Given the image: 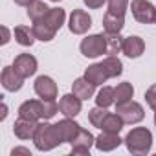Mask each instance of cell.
Returning a JSON list of instances; mask_svg holds the SVG:
<instances>
[{
  "label": "cell",
  "instance_id": "obj_29",
  "mask_svg": "<svg viewBox=\"0 0 156 156\" xmlns=\"http://www.w3.org/2000/svg\"><path fill=\"white\" fill-rule=\"evenodd\" d=\"M59 105L55 103V99H42V119H50L59 112Z\"/></svg>",
  "mask_w": 156,
  "mask_h": 156
},
{
  "label": "cell",
  "instance_id": "obj_37",
  "mask_svg": "<svg viewBox=\"0 0 156 156\" xmlns=\"http://www.w3.org/2000/svg\"><path fill=\"white\" fill-rule=\"evenodd\" d=\"M51 2H61V0H51Z\"/></svg>",
  "mask_w": 156,
  "mask_h": 156
},
{
  "label": "cell",
  "instance_id": "obj_20",
  "mask_svg": "<svg viewBox=\"0 0 156 156\" xmlns=\"http://www.w3.org/2000/svg\"><path fill=\"white\" fill-rule=\"evenodd\" d=\"M85 77H87L90 83H94L96 87L103 85V83L108 79V75H107V72H105V68H103V64H101V62H96V64L88 66V68H87V72H85Z\"/></svg>",
  "mask_w": 156,
  "mask_h": 156
},
{
  "label": "cell",
  "instance_id": "obj_9",
  "mask_svg": "<svg viewBox=\"0 0 156 156\" xmlns=\"http://www.w3.org/2000/svg\"><path fill=\"white\" fill-rule=\"evenodd\" d=\"M33 88L41 99H55L57 98V83L48 75H39L35 79Z\"/></svg>",
  "mask_w": 156,
  "mask_h": 156
},
{
  "label": "cell",
  "instance_id": "obj_10",
  "mask_svg": "<svg viewBox=\"0 0 156 156\" xmlns=\"http://www.w3.org/2000/svg\"><path fill=\"white\" fill-rule=\"evenodd\" d=\"M13 68L19 75H22L24 79L26 77H31L35 72H37V59L30 53H20L15 57L13 61Z\"/></svg>",
  "mask_w": 156,
  "mask_h": 156
},
{
  "label": "cell",
  "instance_id": "obj_13",
  "mask_svg": "<svg viewBox=\"0 0 156 156\" xmlns=\"http://www.w3.org/2000/svg\"><path fill=\"white\" fill-rule=\"evenodd\" d=\"M19 116L26 119H42V99H28L19 107Z\"/></svg>",
  "mask_w": 156,
  "mask_h": 156
},
{
  "label": "cell",
  "instance_id": "obj_2",
  "mask_svg": "<svg viewBox=\"0 0 156 156\" xmlns=\"http://www.w3.org/2000/svg\"><path fill=\"white\" fill-rule=\"evenodd\" d=\"M123 143L130 154H149L152 147V132L147 127H136L125 136Z\"/></svg>",
  "mask_w": 156,
  "mask_h": 156
},
{
  "label": "cell",
  "instance_id": "obj_1",
  "mask_svg": "<svg viewBox=\"0 0 156 156\" xmlns=\"http://www.w3.org/2000/svg\"><path fill=\"white\" fill-rule=\"evenodd\" d=\"M64 20H66L64 9H61V8H50V11H48L42 19L35 20L31 28H33V33H35V37H37L39 41L50 42V41L55 37V33L62 28Z\"/></svg>",
  "mask_w": 156,
  "mask_h": 156
},
{
  "label": "cell",
  "instance_id": "obj_7",
  "mask_svg": "<svg viewBox=\"0 0 156 156\" xmlns=\"http://www.w3.org/2000/svg\"><path fill=\"white\" fill-rule=\"evenodd\" d=\"M92 26V17L85 11V9H73L72 15H70V20H68V28L72 33L75 35H83L90 30Z\"/></svg>",
  "mask_w": 156,
  "mask_h": 156
},
{
  "label": "cell",
  "instance_id": "obj_14",
  "mask_svg": "<svg viewBox=\"0 0 156 156\" xmlns=\"http://www.w3.org/2000/svg\"><path fill=\"white\" fill-rule=\"evenodd\" d=\"M37 125L39 121H33V119H26V118H20L15 121L13 125V132L19 140H33L35 136V130H37Z\"/></svg>",
  "mask_w": 156,
  "mask_h": 156
},
{
  "label": "cell",
  "instance_id": "obj_18",
  "mask_svg": "<svg viewBox=\"0 0 156 156\" xmlns=\"http://www.w3.org/2000/svg\"><path fill=\"white\" fill-rule=\"evenodd\" d=\"M94 90H96V85L90 83L87 77H79V79H75L73 85H72V92L79 99H83V101L90 99L94 96Z\"/></svg>",
  "mask_w": 156,
  "mask_h": 156
},
{
  "label": "cell",
  "instance_id": "obj_27",
  "mask_svg": "<svg viewBox=\"0 0 156 156\" xmlns=\"http://www.w3.org/2000/svg\"><path fill=\"white\" fill-rule=\"evenodd\" d=\"M107 41H108V55H118L123 46V37L119 33H107Z\"/></svg>",
  "mask_w": 156,
  "mask_h": 156
},
{
  "label": "cell",
  "instance_id": "obj_8",
  "mask_svg": "<svg viewBox=\"0 0 156 156\" xmlns=\"http://www.w3.org/2000/svg\"><path fill=\"white\" fill-rule=\"evenodd\" d=\"M70 145H72V154H88L92 145H96V138L92 136L90 130L81 127V130L70 141Z\"/></svg>",
  "mask_w": 156,
  "mask_h": 156
},
{
  "label": "cell",
  "instance_id": "obj_25",
  "mask_svg": "<svg viewBox=\"0 0 156 156\" xmlns=\"http://www.w3.org/2000/svg\"><path fill=\"white\" fill-rule=\"evenodd\" d=\"M114 103H116V99H114V88L112 87H103L98 92V96H96V105L103 107V108H108Z\"/></svg>",
  "mask_w": 156,
  "mask_h": 156
},
{
  "label": "cell",
  "instance_id": "obj_16",
  "mask_svg": "<svg viewBox=\"0 0 156 156\" xmlns=\"http://www.w3.org/2000/svg\"><path fill=\"white\" fill-rule=\"evenodd\" d=\"M81 101H83V99H79V98L72 92V94H66V96L61 98L59 108H61V112H62L66 118H75L77 114L81 112Z\"/></svg>",
  "mask_w": 156,
  "mask_h": 156
},
{
  "label": "cell",
  "instance_id": "obj_31",
  "mask_svg": "<svg viewBox=\"0 0 156 156\" xmlns=\"http://www.w3.org/2000/svg\"><path fill=\"white\" fill-rule=\"evenodd\" d=\"M145 101H147V105H149L152 110H156V85H152V87L147 88V92H145Z\"/></svg>",
  "mask_w": 156,
  "mask_h": 156
},
{
  "label": "cell",
  "instance_id": "obj_35",
  "mask_svg": "<svg viewBox=\"0 0 156 156\" xmlns=\"http://www.w3.org/2000/svg\"><path fill=\"white\" fill-rule=\"evenodd\" d=\"M13 2H15L17 6H26V8H28V6L33 2V0H13Z\"/></svg>",
  "mask_w": 156,
  "mask_h": 156
},
{
  "label": "cell",
  "instance_id": "obj_34",
  "mask_svg": "<svg viewBox=\"0 0 156 156\" xmlns=\"http://www.w3.org/2000/svg\"><path fill=\"white\" fill-rule=\"evenodd\" d=\"M8 42H9V30L2 26V44H8Z\"/></svg>",
  "mask_w": 156,
  "mask_h": 156
},
{
  "label": "cell",
  "instance_id": "obj_21",
  "mask_svg": "<svg viewBox=\"0 0 156 156\" xmlns=\"http://www.w3.org/2000/svg\"><path fill=\"white\" fill-rule=\"evenodd\" d=\"M101 64H103V68H105V72H107V75H108V79H110V77H118V75L123 73V62H121L116 55L105 57V59L101 61Z\"/></svg>",
  "mask_w": 156,
  "mask_h": 156
},
{
  "label": "cell",
  "instance_id": "obj_36",
  "mask_svg": "<svg viewBox=\"0 0 156 156\" xmlns=\"http://www.w3.org/2000/svg\"><path fill=\"white\" fill-rule=\"evenodd\" d=\"M154 125H156V110H154Z\"/></svg>",
  "mask_w": 156,
  "mask_h": 156
},
{
  "label": "cell",
  "instance_id": "obj_28",
  "mask_svg": "<svg viewBox=\"0 0 156 156\" xmlns=\"http://www.w3.org/2000/svg\"><path fill=\"white\" fill-rule=\"evenodd\" d=\"M107 108H103V107H96V108H92L90 112H88V121L92 123V127H101V123H103V119L107 118Z\"/></svg>",
  "mask_w": 156,
  "mask_h": 156
},
{
  "label": "cell",
  "instance_id": "obj_19",
  "mask_svg": "<svg viewBox=\"0 0 156 156\" xmlns=\"http://www.w3.org/2000/svg\"><path fill=\"white\" fill-rule=\"evenodd\" d=\"M103 28H105L107 33H119L125 28V17L107 11L105 17H103Z\"/></svg>",
  "mask_w": 156,
  "mask_h": 156
},
{
  "label": "cell",
  "instance_id": "obj_11",
  "mask_svg": "<svg viewBox=\"0 0 156 156\" xmlns=\"http://www.w3.org/2000/svg\"><path fill=\"white\" fill-rule=\"evenodd\" d=\"M55 129H57V132H59L61 141H62V143H70V141L77 136V132L81 130V125L75 123L73 118H64V119H61V121L55 123Z\"/></svg>",
  "mask_w": 156,
  "mask_h": 156
},
{
  "label": "cell",
  "instance_id": "obj_23",
  "mask_svg": "<svg viewBox=\"0 0 156 156\" xmlns=\"http://www.w3.org/2000/svg\"><path fill=\"white\" fill-rule=\"evenodd\" d=\"M123 125H125V123H123V119L118 116V112H116V114L108 112L99 129H101L103 132H116V134H119V130L123 129Z\"/></svg>",
  "mask_w": 156,
  "mask_h": 156
},
{
  "label": "cell",
  "instance_id": "obj_3",
  "mask_svg": "<svg viewBox=\"0 0 156 156\" xmlns=\"http://www.w3.org/2000/svg\"><path fill=\"white\" fill-rule=\"evenodd\" d=\"M33 143L39 151L46 152V151H51L55 149L57 145H61V138H59V132L55 129V125L51 123H46V119L42 123L37 125V130H35V136H33Z\"/></svg>",
  "mask_w": 156,
  "mask_h": 156
},
{
  "label": "cell",
  "instance_id": "obj_22",
  "mask_svg": "<svg viewBox=\"0 0 156 156\" xmlns=\"http://www.w3.org/2000/svg\"><path fill=\"white\" fill-rule=\"evenodd\" d=\"M13 35H15V41L20 46H31L37 39L35 33H33V28H28V26H17L13 30Z\"/></svg>",
  "mask_w": 156,
  "mask_h": 156
},
{
  "label": "cell",
  "instance_id": "obj_30",
  "mask_svg": "<svg viewBox=\"0 0 156 156\" xmlns=\"http://www.w3.org/2000/svg\"><path fill=\"white\" fill-rule=\"evenodd\" d=\"M127 8H129V0H108V11L110 13H116V15H123L125 17Z\"/></svg>",
  "mask_w": 156,
  "mask_h": 156
},
{
  "label": "cell",
  "instance_id": "obj_5",
  "mask_svg": "<svg viewBox=\"0 0 156 156\" xmlns=\"http://www.w3.org/2000/svg\"><path fill=\"white\" fill-rule=\"evenodd\" d=\"M118 116L123 119V123L127 125H134V123H140L143 118H145V110L143 107L138 103V101H125V103H119L118 108H116Z\"/></svg>",
  "mask_w": 156,
  "mask_h": 156
},
{
  "label": "cell",
  "instance_id": "obj_17",
  "mask_svg": "<svg viewBox=\"0 0 156 156\" xmlns=\"http://www.w3.org/2000/svg\"><path fill=\"white\" fill-rule=\"evenodd\" d=\"M121 143H123V140H121L119 134H116V132H101V134L96 138V147H98V151H101V152L114 151V149H118Z\"/></svg>",
  "mask_w": 156,
  "mask_h": 156
},
{
  "label": "cell",
  "instance_id": "obj_12",
  "mask_svg": "<svg viewBox=\"0 0 156 156\" xmlns=\"http://www.w3.org/2000/svg\"><path fill=\"white\" fill-rule=\"evenodd\" d=\"M0 81H2V87L8 92H19L24 85V77L19 75L13 66H6L2 70V75H0Z\"/></svg>",
  "mask_w": 156,
  "mask_h": 156
},
{
  "label": "cell",
  "instance_id": "obj_33",
  "mask_svg": "<svg viewBox=\"0 0 156 156\" xmlns=\"http://www.w3.org/2000/svg\"><path fill=\"white\" fill-rule=\"evenodd\" d=\"M15 154H26V156H31V151L26 149V147H15V149L11 151V156H15Z\"/></svg>",
  "mask_w": 156,
  "mask_h": 156
},
{
  "label": "cell",
  "instance_id": "obj_4",
  "mask_svg": "<svg viewBox=\"0 0 156 156\" xmlns=\"http://www.w3.org/2000/svg\"><path fill=\"white\" fill-rule=\"evenodd\" d=\"M81 53L88 59H96L103 53L108 55V41H107V33H96V35H88L81 41Z\"/></svg>",
  "mask_w": 156,
  "mask_h": 156
},
{
  "label": "cell",
  "instance_id": "obj_6",
  "mask_svg": "<svg viewBox=\"0 0 156 156\" xmlns=\"http://www.w3.org/2000/svg\"><path fill=\"white\" fill-rule=\"evenodd\" d=\"M132 17L141 24H156V8L149 0H132L130 4Z\"/></svg>",
  "mask_w": 156,
  "mask_h": 156
},
{
  "label": "cell",
  "instance_id": "obj_24",
  "mask_svg": "<svg viewBox=\"0 0 156 156\" xmlns=\"http://www.w3.org/2000/svg\"><path fill=\"white\" fill-rule=\"evenodd\" d=\"M134 96V88L130 83H119L116 88H114V99H116V105L119 103H125V101H130Z\"/></svg>",
  "mask_w": 156,
  "mask_h": 156
},
{
  "label": "cell",
  "instance_id": "obj_26",
  "mask_svg": "<svg viewBox=\"0 0 156 156\" xmlns=\"http://www.w3.org/2000/svg\"><path fill=\"white\" fill-rule=\"evenodd\" d=\"M48 11H50V8L42 2V0H33V2L28 6V17H30L33 22L39 20V19H42Z\"/></svg>",
  "mask_w": 156,
  "mask_h": 156
},
{
  "label": "cell",
  "instance_id": "obj_15",
  "mask_svg": "<svg viewBox=\"0 0 156 156\" xmlns=\"http://www.w3.org/2000/svg\"><path fill=\"white\" fill-rule=\"evenodd\" d=\"M121 51H123L127 57H130V59H138V57L145 51V42H143V39L138 37V35L125 37V39H123Z\"/></svg>",
  "mask_w": 156,
  "mask_h": 156
},
{
  "label": "cell",
  "instance_id": "obj_32",
  "mask_svg": "<svg viewBox=\"0 0 156 156\" xmlns=\"http://www.w3.org/2000/svg\"><path fill=\"white\" fill-rule=\"evenodd\" d=\"M83 2H85L90 9H99V8L107 2V0H83Z\"/></svg>",
  "mask_w": 156,
  "mask_h": 156
}]
</instances>
